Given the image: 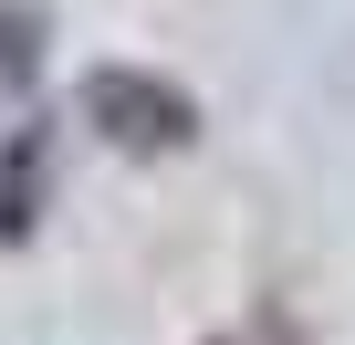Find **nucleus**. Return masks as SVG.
Listing matches in <instances>:
<instances>
[{"label":"nucleus","mask_w":355,"mask_h":345,"mask_svg":"<svg viewBox=\"0 0 355 345\" xmlns=\"http://www.w3.org/2000/svg\"><path fill=\"white\" fill-rule=\"evenodd\" d=\"M84 126L125 157H178L199 136V105L178 94L167 74H136V63H94L84 74Z\"/></svg>","instance_id":"nucleus-1"},{"label":"nucleus","mask_w":355,"mask_h":345,"mask_svg":"<svg viewBox=\"0 0 355 345\" xmlns=\"http://www.w3.org/2000/svg\"><path fill=\"white\" fill-rule=\"evenodd\" d=\"M32 63H42V11L0 0V84H32Z\"/></svg>","instance_id":"nucleus-3"},{"label":"nucleus","mask_w":355,"mask_h":345,"mask_svg":"<svg viewBox=\"0 0 355 345\" xmlns=\"http://www.w3.org/2000/svg\"><path fill=\"white\" fill-rule=\"evenodd\" d=\"M32 199H42V126H21L11 157H0V241L32 230Z\"/></svg>","instance_id":"nucleus-2"}]
</instances>
